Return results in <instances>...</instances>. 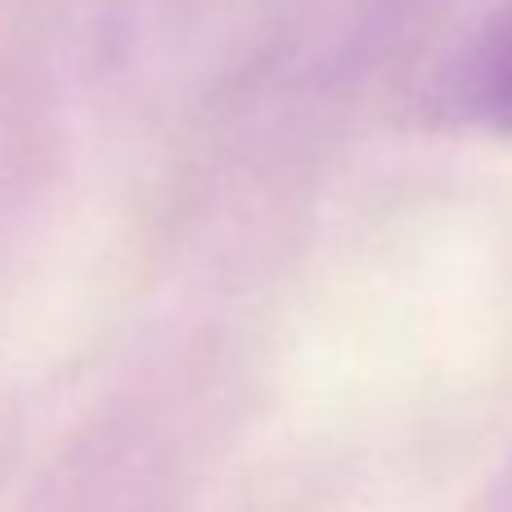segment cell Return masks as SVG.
<instances>
[{
    "instance_id": "1",
    "label": "cell",
    "mask_w": 512,
    "mask_h": 512,
    "mask_svg": "<svg viewBox=\"0 0 512 512\" xmlns=\"http://www.w3.org/2000/svg\"><path fill=\"white\" fill-rule=\"evenodd\" d=\"M468 104L481 122L512 135V5L490 23L468 63Z\"/></svg>"
}]
</instances>
